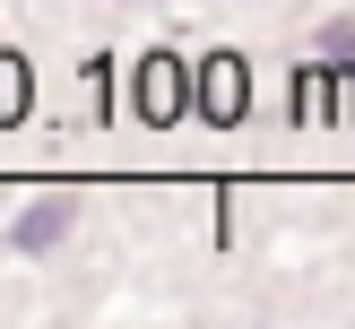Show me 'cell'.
<instances>
[{
  "mask_svg": "<svg viewBox=\"0 0 355 329\" xmlns=\"http://www.w3.org/2000/svg\"><path fill=\"white\" fill-rule=\"evenodd\" d=\"M321 52H329V61H355V17H329V26H321Z\"/></svg>",
  "mask_w": 355,
  "mask_h": 329,
  "instance_id": "obj_5",
  "label": "cell"
},
{
  "mask_svg": "<svg viewBox=\"0 0 355 329\" xmlns=\"http://www.w3.org/2000/svg\"><path fill=\"white\" fill-rule=\"evenodd\" d=\"M61 234H69V190H44V199H35L26 217H17V234H9V242H17L26 260H44Z\"/></svg>",
  "mask_w": 355,
  "mask_h": 329,
  "instance_id": "obj_2",
  "label": "cell"
},
{
  "mask_svg": "<svg viewBox=\"0 0 355 329\" xmlns=\"http://www.w3.org/2000/svg\"><path fill=\"white\" fill-rule=\"evenodd\" d=\"M234 113H243V61L217 52L208 61V121H234Z\"/></svg>",
  "mask_w": 355,
  "mask_h": 329,
  "instance_id": "obj_3",
  "label": "cell"
},
{
  "mask_svg": "<svg viewBox=\"0 0 355 329\" xmlns=\"http://www.w3.org/2000/svg\"><path fill=\"white\" fill-rule=\"evenodd\" d=\"M139 121H182V61L173 52L139 61Z\"/></svg>",
  "mask_w": 355,
  "mask_h": 329,
  "instance_id": "obj_1",
  "label": "cell"
},
{
  "mask_svg": "<svg viewBox=\"0 0 355 329\" xmlns=\"http://www.w3.org/2000/svg\"><path fill=\"white\" fill-rule=\"evenodd\" d=\"M26 104H35L26 61H17V52H0V121H26Z\"/></svg>",
  "mask_w": 355,
  "mask_h": 329,
  "instance_id": "obj_4",
  "label": "cell"
}]
</instances>
